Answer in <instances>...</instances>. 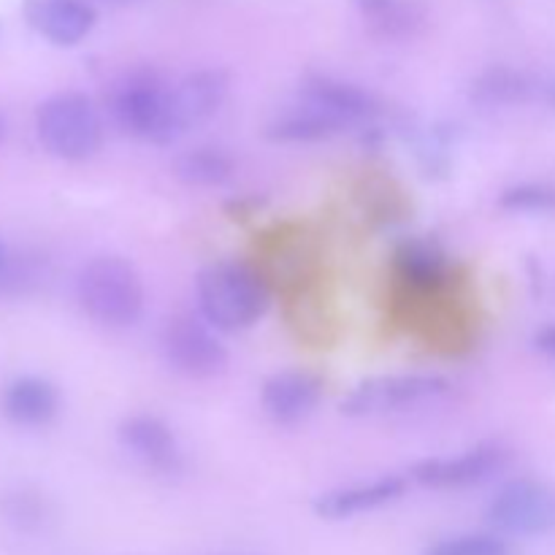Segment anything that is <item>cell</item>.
I'll use <instances>...</instances> for the list:
<instances>
[{
	"mask_svg": "<svg viewBox=\"0 0 555 555\" xmlns=\"http://www.w3.org/2000/svg\"><path fill=\"white\" fill-rule=\"evenodd\" d=\"M393 271L412 298H442L459 282L455 263L442 244L431 238H406L396 247Z\"/></svg>",
	"mask_w": 555,
	"mask_h": 555,
	"instance_id": "obj_9",
	"label": "cell"
},
{
	"mask_svg": "<svg viewBox=\"0 0 555 555\" xmlns=\"http://www.w3.org/2000/svg\"><path fill=\"white\" fill-rule=\"evenodd\" d=\"M347 128L350 125L345 119L304 103L296 112H287L282 117H276L274 122H269L266 139L276 141V144H314V141L334 139V135L345 133Z\"/></svg>",
	"mask_w": 555,
	"mask_h": 555,
	"instance_id": "obj_18",
	"label": "cell"
},
{
	"mask_svg": "<svg viewBox=\"0 0 555 555\" xmlns=\"http://www.w3.org/2000/svg\"><path fill=\"white\" fill-rule=\"evenodd\" d=\"M406 493V477L388 475L377 477L372 482H361V486L336 488V491L323 493L314 502V513L325 520H345L356 518V515L372 513V509L388 507V504L399 502Z\"/></svg>",
	"mask_w": 555,
	"mask_h": 555,
	"instance_id": "obj_15",
	"label": "cell"
},
{
	"mask_svg": "<svg viewBox=\"0 0 555 555\" xmlns=\"http://www.w3.org/2000/svg\"><path fill=\"white\" fill-rule=\"evenodd\" d=\"M301 98L309 106H318L334 117L345 119L347 125L372 122L377 114H383V103L374 92L350 81L334 79L328 74H309L301 81Z\"/></svg>",
	"mask_w": 555,
	"mask_h": 555,
	"instance_id": "obj_13",
	"label": "cell"
},
{
	"mask_svg": "<svg viewBox=\"0 0 555 555\" xmlns=\"http://www.w3.org/2000/svg\"><path fill=\"white\" fill-rule=\"evenodd\" d=\"M534 345H537V350L542 352V356L553 358V361H555V325H545V328L537 331Z\"/></svg>",
	"mask_w": 555,
	"mask_h": 555,
	"instance_id": "obj_23",
	"label": "cell"
},
{
	"mask_svg": "<svg viewBox=\"0 0 555 555\" xmlns=\"http://www.w3.org/2000/svg\"><path fill=\"white\" fill-rule=\"evenodd\" d=\"M119 442L139 464L160 477H179L184 472V455L179 439L160 417L133 415L119 423Z\"/></svg>",
	"mask_w": 555,
	"mask_h": 555,
	"instance_id": "obj_11",
	"label": "cell"
},
{
	"mask_svg": "<svg viewBox=\"0 0 555 555\" xmlns=\"http://www.w3.org/2000/svg\"><path fill=\"white\" fill-rule=\"evenodd\" d=\"M551 101H553V106H555V90H553V95H551Z\"/></svg>",
	"mask_w": 555,
	"mask_h": 555,
	"instance_id": "obj_26",
	"label": "cell"
},
{
	"mask_svg": "<svg viewBox=\"0 0 555 555\" xmlns=\"http://www.w3.org/2000/svg\"><path fill=\"white\" fill-rule=\"evenodd\" d=\"M534 92V76L509 65H493L472 81V101L480 106H518L531 101Z\"/></svg>",
	"mask_w": 555,
	"mask_h": 555,
	"instance_id": "obj_19",
	"label": "cell"
},
{
	"mask_svg": "<svg viewBox=\"0 0 555 555\" xmlns=\"http://www.w3.org/2000/svg\"><path fill=\"white\" fill-rule=\"evenodd\" d=\"M231 76L222 68H201L171 85L166 119V144L182 139L190 130L209 122L225 103Z\"/></svg>",
	"mask_w": 555,
	"mask_h": 555,
	"instance_id": "obj_8",
	"label": "cell"
},
{
	"mask_svg": "<svg viewBox=\"0 0 555 555\" xmlns=\"http://www.w3.org/2000/svg\"><path fill=\"white\" fill-rule=\"evenodd\" d=\"M369 30L383 41H410L426 27V14L412 0H352Z\"/></svg>",
	"mask_w": 555,
	"mask_h": 555,
	"instance_id": "obj_17",
	"label": "cell"
},
{
	"mask_svg": "<svg viewBox=\"0 0 555 555\" xmlns=\"http://www.w3.org/2000/svg\"><path fill=\"white\" fill-rule=\"evenodd\" d=\"M5 139V119H3V114H0V141Z\"/></svg>",
	"mask_w": 555,
	"mask_h": 555,
	"instance_id": "obj_25",
	"label": "cell"
},
{
	"mask_svg": "<svg viewBox=\"0 0 555 555\" xmlns=\"http://www.w3.org/2000/svg\"><path fill=\"white\" fill-rule=\"evenodd\" d=\"M76 301L103 328H130L144 314V282L133 263L103 255L90 260L76 276Z\"/></svg>",
	"mask_w": 555,
	"mask_h": 555,
	"instance_id": "obj_2",
	"label": "cell"
},
{
	"mask_svg": "<svg viewBox=\"0 0 555 555\" xmlns=\"http://www.w3.org/2000/svg\"><path fill=\"white\" fill-rule=\"evenodd\" d=\"M36 133L49 155L79 163L101 150L103 119L81 92H57L38 106Z\"/></svg>",
	"mask_w": 555,
	"mask_h": 555,
	"instance_id": "obj_3",
	"label": "cell"
},
{
	"mask_svg": "<svg viewBox=\"0 0 555 555\" xmlns=\"http://www.w3.org/2000/svg\"><path fill=\"white\" fill-rule=\"evenodd\" d=\"M57 410V388L41 377L14 379L3 393V412L16 426H47Z\"/></svg>",
	"mask_w": 555,
	"mask_h": 555,
	"instance_id": "obj_16",
	"label": "cell"
},
{
	"mask_svg": "<svg viewBox=\"0 0 555 555\" xmlns=\"http://www.w3.org/2000/svg\"><path fill=\"white\" fill-rule=\"evenodd\" d=\"M173 173L190 188H222L236 177V160L220 146H195L177 157Z\"/></svg>",
	"mask_w": 555,
	"mask_h": 555,
	"instance_id": "obj_20",
	"label": "cell"
},
{
	"mask_svg": "<svg viewBox=\"0 0 555 555\" xmlns=\"http://www.w3.org/2000/svg\"><path fill=\"white\" fill-rule=\"evenodd\" d=\"M323 399V379L304 369L276 372L263 383L260 404L266 415L280 426H298L318 410Z\"/></svg>",
	"mask_w": 555,
	"mask_h": 555,
	"instance_id": "obj_12",
	"label": "cell"
},
{
	"mask_svg": "<svg viewBox=\"0 0 555 555\" xmlns=\"http://www.w3.org/2000/svg\"><path fill=\"white\" fill-rule=\"evenodd\" d=\"M423 555H509V547L496 534H461L434 542Z\"/></svg>",
	"mask_w": 555,
	"mask_h": 555,
	"instance_id": "obj_22",
	"label": "cell"
},
{
	"mask_svg": "<svg viewBox=\"0 0 555 555\" xmlns=\"http://www.w3.org/2000/svg\"><path fill=\"white\" fill-rule=\"evenodd\" d=\"M163 356L173 372L190 379L217 377L228 366V350L215 328L195 314H173L160 336Z\"/></svg>",
	"mask_w": 555,
	"mask_h": 555,
	"instance_id": "obj_6",
	"label": "cell"
},
{
	"mask_svg": "<svg viewBox=\"0 0 555 555\" xmlns=\"http://www.w3.org/2000/svg\"><path fill=\"white\" fill-rule=\"evenodd\" d=\"M499 209L518 211V215H555V184L551 182H520L502 190Z\"/></svg>",
	"mask_w": 555,
	"mask_h": 555,
	"instance_id": "obj_21",
	"label": "cell"
},
{
	"mask_svg": "<svg viewBox=\"0 0 555 555\" xmlns=\"http://www.w3.org/2000/svg\"><path fill=\"white\" fill-rule=\"evenodd\" d=\"M5 269H9V253H5V247L0 244V276L5 274Z\"/></svg>",
	"mask_w": 555,
	"mask_h": 555,
	"instance_id": "obj_24",
	"label": "cell"
},
{
	"mask_svg": "<svg viewBox=\"0 0 555 555\" xmlns=\"http://www.w3.org/2000/svg\"><path fill=\"white\" fill-rule=\"evenodd\" d=\"M25 16L47 41L76 47L95 27V9L85 0H25Z\"/></svg>",
	"mask_w": 555,
	"mask_h": 555,
	"instance_id": "obj_14",
	"label": "cell"
},
{
	"mask_svg": "<svg viewBox=\"0 0 555 555\" xmlns=\"http://www.w3.org/2000/svg\"><path fill=\"white\" fill-rule=\"evenodd\" d=\"M486 518L499 534L542 537L555 526V496L540 480L518 477L499 488Z\"/></svg>",
	"mask_w": 555,
	"mask_h": 555,
	"instance_id": "obj_7",
	"label": "cell"
},
{
	"mask_svg": "<svg viewBox=\"0 0 555 555\" xmlns=\"http://www.w3.org/2000/svg\"><path fill=\"white\" fill-rule=\"evenodd\" d=\"M269 304V280L247 260H215L198 274L201 318L215 331L253 328Z\"/></svg>",
	"mask_w": 555,
	"mask_h": 555,
	"instance_id": "obj_1",
	"label": "cell"
},
{
	"mask_svg": "<svg viewBox=\"0 0 555 555\" xmlns=\"http://www.w3.org/2000/svg\"><path fill=\"white\" fill-rule=\"evenodd\" d=\"M509 459L513 455L504 444L486 442L453 459L417 461L410 469V477L426 488H469L502 475L509 466Z\"/></svg>",
	"mask_w": 555,
	"mask_h": 555,
	"instance_id": "obj_10",
	"label": "cell"
},
{
	"mask_svg": "<svg viewBox=\"0 0 555 555\" xmlns=\"http://www.w3.org/2000/svg\"><path fill=\"white\" fill-rule=\"evenodd\" d=\"M171 85L157 70L125 74L108 95V114L119 130L141 141L166 146V119Z\"/></svg>",
	"mask_w": 555,
	"mask_h": 555,
	"instance_id": "obj_4",
	"label": "cell"
},
{
	"mask_svg": "<svg viewBox=\"0 0 555 555\" xmlns=\"http://www.w3.org/2000/svg\"><path fill=\"white\" fill-rule=\"evenodd\" d=\"M119 3H122V0H119Z\"/></svg>",
	"mask_w": 555,
	"mask_h": 555,
	"instance_id": "obj_27",
	"label": "cell"
},
{
	"mask_svg": "<svg viewBox=\"0 0 555 555\" xmlns=\"http://www.w3.org/2000/svg\"><path fill=\"white\" fill-rule=\"evenodd\" d=\"M450 393V383L437 374H390L356 385L341 401V415L377 417L428 404Z\"/></svg>",
	"mask_w": 555,
	"mask_h": 555,
	"instance_id": "obj_5",
	"label": "cell"
}]
</instances>
